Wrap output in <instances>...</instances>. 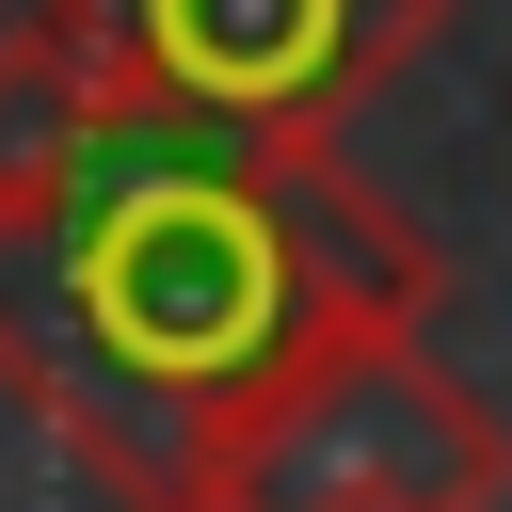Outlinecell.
Segmentation results:
<instances>
[{
  "mask_svg": "<svg viewBox=\"0 0 512 512\" xmlns=\"http://www.w3.org/2000/svg\"><path fill=\"white\" fill-rule=\"evenodd\" d=\"M432 32V0H48V48L224 144H336L352 96Z\"/></svg>",
  "mask_w": 512,
  "mask_h": 512,
  "instance_id": "3957f363",
  "label": "cell"
},
{
  "mask_svg": "<svg viewBox=\"0 0 512 512\" xmlns=\"http://www.w3.org/2000/svg\"><path fill=\"white\" fill-rule=\"evenodd\" d=\"M432 288V240L336 144L128 112L48 48V16H0V384L128 512H208L240 416Z\"/></svg>",
  "mask_w": 512,
  "mask_h": 512,
  "instance_id": "6da1fadb",
  "label": "cell"
},
{
  "mask_svg": "<svg viewBox=\"0 0 512 512\" xmlns=\"http://www.w3.org/2000/svg\"><path fill=\"white\" fill-rule=\"evenodd\" d=\"M496 496H512V432L448 352H416V320L304 352L208 480V512H496Z\"/></svg>",
  "mask_w": 512,
  "mask_h": 512,
  "instance_id": "7a4b0ae2",
  "label": "cell"
}]
</instances>
